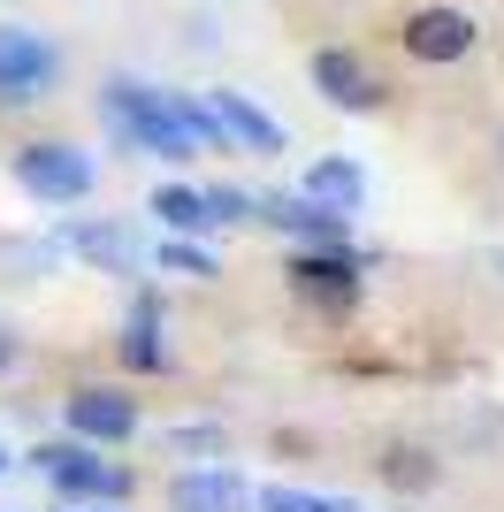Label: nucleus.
<instances>
[{"mask_svg": "<svg viewBox=\"0 0 504 512\" xmlns=\"http://www.w3.org/2000/svg\"><path fill=\"white\" fill-rule=\"evenodd\" d=\"M153 260H161L168 276H191V283H214V276H222V260H214L207 245H191V237H168Z\"/></svg>", "mask_w": 504, "mask_h": 512, "instance_id": "obj_16", "label": "nucleus"}, {"mask_svg": "<svg viewBox=\"0 0 504 512\" xmlns=\"http://www.w3.org/2000/svg\"><path fill=\"white\" fill-rule=\"evenodd\" d=\"M8 176H16L39 207H77V199H92V184H100V161H92L77 138H31V146L8 153Z\"/></svg>", "mask_w": 504, "mask_h": 512, "instance_id": "obj_3", "label": "nucleus"}, {"mask_svg": "<svg viewBox=\"0 0 504 512\" xmlns=\"http://www.w3.org/2000/svg\"><path fill=\"white\" fill-rule=\"evenodd\" d=\"M168 512H252V482L230 467H184L168 482Z\"/></svg>", "mask_w": 504, "mask_h": 512, "instance_id": "obj_11", "label": "nucleus"}, {"mask_svg": "<svg viewBox=\"0 0 504 512\" xmlns=\"http://www.w3.org/2000/svg\"><path fill=\"white\" fill-rule=\"evenodd\" d=\"M31 467L54 482V497L69 505H130L138 497V474L123 459H107V444H84V436H54V444L31 451Z\"/></svg>", "mask_w": 504, "mask_h": 512, "instance_id": "obj_2", "label": "nucleus"}, {"mask_svg": "<svg viewBox=\"0 0 504 512\" xmlns=\"http://www.w3.org/2000/svg\"><path fill=\"white\" fill-rule=\"evenodd\" d=\"M176 451H222V436L214 428H176Z\"/></svg>", "mask_w": 504, "mask_h": 512, "instance_id": "obj_20", "label": "nucleus"}, {"mask_svg": "<svg viewBox=\"0 0 504 512\" xmlns=\"http://www.w3.org/2000/svg\"><path fill=\"white\" fill-rule=\"evenodd\" d=\"M252 222H268V230L298 237V245H329V253L352 245V222L329 214V207H314L306 192H260V199H252Z\"/></svg>", "mask_w": 504, "mask_h": 512, "instance_id": "obj_8", "label": "nucleus"}, {"mask_svg": "<svg viewBox=\"0 0 504 512\" xmlns=\"http://www.w3.org/2000/svg\"><path fill=\"white\" fill-rule=\"evenodd\" d=\"M8 467H16V451H8V444H0V482H8Z\"/></svg>", "mask_w": 504, "mask_h": 512, "instance_id": "obj_23", "label": "nucleus"}, {"mask_svg": "<svg viewBox=\"0 0 504 512\" xmlns=\"http://www.w3.org/2000/svg\"><path fill=\"white\" fill-rule=\"evenodd\" d=\"M77 512H123V505H77Z\"/></svg>", "mask_w": 504, "mask_h": 512, "instance_id": "obj_24", "label": "nucleus"}, {"mask_svg": "<svg viewBox=\"0 0 504 512\" xmlns=\"http://www.w3.org/2000/svg\"><path fill=\"white\" fill-rule=\"evenodd\" d=\"M359 268H367V260H359L352 245H344V253H329V245H298V253L283 260L291 291H298L306 306H321L329 321H344V314L359 306Z\"/></svg>", "mask_w": 504, "mask_h": 512, "instance_id": "obj_4", "label": "nucleus"}, {"mask_svg": "<svg viewBox=\"0 0 504 512\" xmlns=\"http://www.w3.org/2000/svg\"><path fill=\"white\" fill-rule=\"evenodd\" d=\"M100 115H107V130H115L130 153H153V161H168V169L199 161V146H191L184 130H176V115H168L161 85H138V77H107V85H100Z\"/></svg>", "mask_w": 504, "mask_h": 512, "instance_id": "obj_1", "label": "nucleus"}, {"mask_svg": "<svg viewBox=\"0 0 504 512\" xmlns=\"http://www.w3.org/2000/svg\"><path fill=\"white\" fill-rule=\"evenodd\" d=\"M214 100V115H222V130H230V153H260V161H275V153H291V130L275 123L268 107H252L245 92H207Z\"/></svg>", "mask_w": 504, "mask_h": 512, "instance_id": "obj_10", "label": "nucleus"}, {"mask_svg": "<svg viewBox=\"0 0 504 512\" xmlns=\"http://www.w3.org/2000/svg\"><path fill=\"white\" fill-rule=\"evenodd\" d=\"M314 512H367V505H352V497H314Z\"/></svg>", "mask_w": 504, "mask_h": 512, "instance_id": "obj_21", "label": "nucleus"}, {"mask_svg": "<svg viewBox=\"0 0 504 512\" xmlns=\"http://www.w3.org/2000/svg\"><path fill=\"white\" fill-rule=\"evenodd\" d=\"M115 360H123L130 375H161V367H168V344H161V306H153V299H138V306H130L123 337H115Z\"/></svg>", "mask_w": 504, "mask_h": 512, "instance_id": "obj_13", "label": "nucleus"}, {"mask_svg": "<svg viewBox=\"0 0 504 512\" xmlns=\"http://www.w3.org/2000/svg\"><path fill=\"white\" fill-rule=\"evenodd\" d=\"M69 253L92 260V268H107V276H138V237L115 230V222H84V230H69Z\"/></svg>", "mask_w": 504, "mask_h": 512, "instance_id": "obj_14", "label": "nucleus"}, {"mask_svg": "<svg viewBox=\"0 0 504 512\" xmlns=\"http://www.w3.org/2000/svg\"><path fill=\"white\" fill-rule=\"evenodd\" d=\"M252 512H314V497L306 490H275L268 482V490H252Z\"/></svg>", "mask_w": 504, "mask_h": 512, "instance_id": "obj_19", "label": "nucleus"}, {"mask_svg": "<svg viewBox=\"0 0 504 512\" xmlns=\"http://www.w3.org/2000/svg\"><path fill=\"white\" fill-rule=\"evenodd\" d=\"M199 192H207L214 230H237V222H252V192H237V184H199Z\"/></svg>", "mask_w": 504, "mask_h": 512, "instance_id": "obj_17", "label": "nucleus"}, {"mask_svg": "<svg viewBox=\"0 0 504 512\" xmlns=\"http://www.w3.org/2000/svg\"><path fill=\"white\" fill-rule=\"evenodd\" d=\"M146 214H161V222H168L176 237H199V230H214V214H207V192H199V184H153Z\"/></svg>", "mask_w": 504, "mask_h": 512, "instance_id": "obj_15", "label": "nucleus"}, {"mask_svg": "<svg viewBox=\"0 0 504 512\" xmlns=\"http://www.w3.org/2000/svg\"><path fill=\"white\" fill-rule=\"evenodd\" d=\"M54 77H62L54 39H46V31H31V23H0V107L46 100V92H54Z\"/></svg>", "mask_w": 504, "mask_h": 512, "instance_id": "obj_5", "label": "nucleus"}, {"mask_svg": "<svg viewBox=\"0 0 504 512\" xmlns=\"http://www.w3.org/2000/svg\"><path fill=\"white\" fill-rule=\"evenodd\" d=\"M62 428L69 436H84V444H130L138 436V398L130 390H115V383H77L62 398Z\"/></svg>", "mask_w": 504, "mask_h": 512, "instance_id": "obj_7", "label": "nucleus"}, {"mask_svg": "<svg viewBox=\"0 0 504 512\" xmlns=\"http://www.w3.org/2000/svg\"><path fill=\"white\" fill-rule=\"evenodd\" d=\"M8 360H16V337H8V329H0V375H8Z\"/></svg>", "mask_w": 504, "mask_h": 512, "instance_id": "obj_22", "label": "nucleus"}, {"mask_svg": "<svg viewBox=\"0 0 504 512\" xmlns=\"http://www.w3.org/2000/svg\"><path fill=\"white\" fill-rule=\"evenodd\" d=\"M298 192L314 199V207H329V214H344V222H352V214L367 207V169H359V161H344V153H321V161H306Z\"/></svg>", "mask_w": 504, "mask_h": 512, "instance_id": "obj_12", "label": "nucleus"}, {"mask_svg": "<svg viewBox=\"0 0 504 512\" xmlns=\"http://www.w3.org/2000/svg\"><path fill=\"white\" fill-rule=\"evenodd\" d=\"M398 46L420 69H451L482 46V23L466 16V8H451V0H428V8H413V16L398 23Z\"/></svg>", "mask_w": 504, "mask_h": 512, "instance_id": "obj_6", "label": "nucleus"}, {"mask_svg": "<svg viewBox=\"0 0 504 512\" xmlns=\"http://www.w3.org/2000/svg\"><path fill=\"white\" fill-rule=\"evenodd\" d=\"M306 77H314V92L329 107H344V115H375V107H382V77L359 62L352 46H314Z\"/></svg>", "mask_w": 504, "mask_h": 512, "instance_id": "obj_9", "label": "nucleus"}, {"mask_svg": "<svg viewBox=\"0 0 504 512\" xmlns=\"http://www.w3.org/2000/svg\"><path fill=\"white\" fill-rule=\"evenodd\" d=\"M382 474H390V482H405V490H428V482H436V467H428L420 451H390V459H382Z\"/></svg>", "mask_w": 504, "mask_h": 512, "instance_id": "obj_18", "label": "nucleus"}]
</instances>
